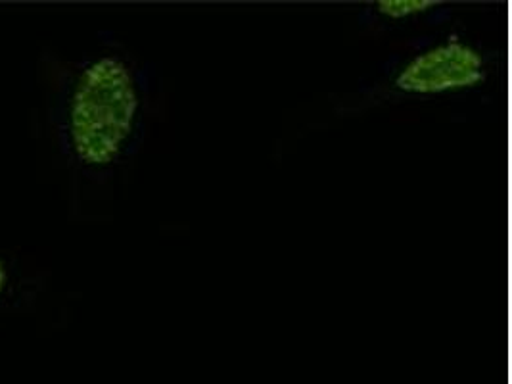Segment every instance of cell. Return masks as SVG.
<instances>
[{"label": "cell", "instance_id": "cell-1", "mask_svg": "<svg viewBox=\"0 0 512 384\" xmlns=\"http://www.w3.org/2000/svg\"><path fill=\"white\" fill-rule=\"evenodd\" d=\"M154 72L114 33L77 54L43 47L33 66V137L68 189L71 219L112 198L156 110Z\"/></svg>", "mask_w": 512, "mask_h": 384}, {"label": "cell", "instance_id": "cell-2", "mask_svg": "<svg viewBox=\"0 0 512 384\" xmlns=\"http://www.w3.org/2000/svg\"><path fill=\"white\" fill-rule=\"evenodd\" d=\"M486 77V56L465 39L449 35L409 56L386 87L392 96L443 95L474 89Z\"/></svg>", "mask_w": 512, "mask_h": 384}, {"label": "cell", "instance_id": "cell-3", "mask_svg": "<svg viewBox=\"0 0 512 384\" xmlns=\"http://www.w3.org/2000/svg\"><path fill=\"white\" fill-rule=\"evenodd\" d=\"M50 288V271L0 248V325L35 315Z\"/></svg>", "mask_w": 512, "mask_h": 384}, {"label": "cell", "instance_id": "cell-4", "mask_svg": "<svg viewBox=\"0 0 512 384\" xmlns=\"http://www.w3.org/2000/svg\"><path fill=\"white\" fill-rule=\"evenodd\" d=\"M438 6H440L438 2H426V0H382V2H376L374 12L388 20H403L415 14L434 10Z\"/></svg>", "mask_w": 512, "mask_h": 384}]
</instances>
